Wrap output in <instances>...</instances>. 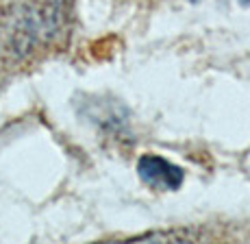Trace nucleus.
<instances>
[{
    "label": "nucleus",
    "instance_id": "obj_1",
    "mask_svg": "<svg viewBox=\"0 0 250 244\" xmlns=\"http://www.w3.org/2000/svg\"><path fill=\"white\" fill-rule=\"evenodd\" d=\"M137 175L148 188L159 192H176L185 181V170L170 159L155 153L142 155L137 159Z\"/></svg>",
    "mask_w": 250,
    "mask_h": 244
}]
</instances>
